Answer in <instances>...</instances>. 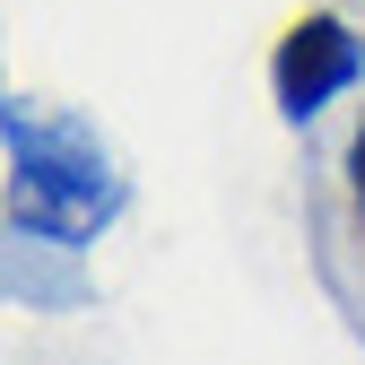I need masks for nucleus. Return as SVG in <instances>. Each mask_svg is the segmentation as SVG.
Returning <instances> with one entry per match:
<instances>
[{
	"instance_id": "f257e3e1",
	"label": "nucleus",
	"mask_w": 365,
	"mask_h": 365,
	"mask_svg": "<svg viewBox=\"0 0 365 365\" xmlns=\"http://www.w3.org/2000/svg\"><path fill=\"white\" fill-rule=\"evenodd\" d=\"M0 130H9V226H18V244L78 252V244H96L105 226L122 217L130 182H122L113 148L78 113H53V105L9 96Z\"/></svg>"
},
{
	"instance_id": "f03ea898",
	"label": "nucleus",
	"mask_w": 365,
	"mask_h": 365,
	"mask_svg": "<svg viewBox=\"0 0 365 365\" xmlns=\"http://www.w3.org/2000/svg\"><path fill=\"white\" fill-rule=\"evenodd\" d=\"M365 78V35H348L339 18H296L287 35H279V61H269V87H279V113L287 122H313L339 87H356Z\"/></svg>"
},
{
	"instance_id": "7ed1b4c3",
	"label": "nucleus",
	"mask_w": 365,
	"mask_h": 365,
	"mask_svg": "<svg viewBox=\"0 0 365 365\" xmlns=\"http://www.w3.org/2000/svg\"><path fill=\"white\" fill-rule=\"evenodd\" d=\"M348 182H356V209H365V122H356V140H348Z\"/></svg>"
}]
</instances>
